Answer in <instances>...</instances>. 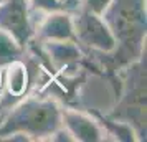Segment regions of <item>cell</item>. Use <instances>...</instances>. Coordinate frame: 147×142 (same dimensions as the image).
Instances as JSON below:
<instances>
[{"label":"cell","instance_id":"6da1fadb","mask_svg":"<svg viewBox=\"0 0 147 142\" xmlns=\"http://www.w3.org/2000/svg\"><path fill=\"white\" fill-rule=\"evenodd\" d=\"M61 127V106L53 99L28 98L17 104L0 124V141L8 134H23L30 141H48Z\"/></svg>","mask_w":147,"mask_h":142},{"label":"cell","instance_id":"7a4b0ae2","mask_svg":"<svg viewBox=\"0 0 147 142\" xmlns=\"http://www.w3.org/2000/svg\"><path fill=\"white\" fill-rule=\"evenodd\" d=\"M74 40L102 53H113L117 48V40L104 17L94 15L83 10L80 15L73 17Z\"/></svg>","mask_w":147,"mask_h":142},{"label":"cell","instance_id":"3957f363","mask_svg":"<svg viewBox=\"0 0 147 142\" xmlns=\"http://www.w3.org/2000/svg\"><path fill=\"white\" fill-rule=\"evenodd\" d=\"M30 13L27 0H0V30L12 35L22 46L33 36Z\"/></svg>","mask_w":147,"mask_h":142},{"label":"cell","instance_id":"277c9868","mask_svg":"<svg viewBox=\"0 0 147 142\" xmlns=\"http://www.w3.org/2000/svg\"><path fill=\"white\" fill-rule=\"evenodd\" d=\"M61 126L73 135L74 142H101L107 135L102 124L93 116L71 108H61Z\"/></svg>","mask_w":147,"mask_h":142},{"label":"cell","instance_id":"5b68a950","mask_svg":"<svg viewBox=\"0 0 147 142\" xmlns=\"http://www.w3.org/2000/svg\"><path fill=\"white\" fill-rule=\"evenodd\" d=\"M33 35L43 41H58V40H74V25L73 15L63 10L45 13L40 23L33 28Z\"/></svg>","mask_w":147,"mask_h":142},{"label":"cell","instance_id":"8992f818","mask_svg":"<svg viewBox=\"0 0 147 142\" xmlns=\"http://www.w3.org/2000/svg\"><path fill=\"white\" fill-rule=\"evenodd\" d=\"M43 50L58 71L71 69L78 65L81 51L76 40H58V41H43Z\"/></svg>","mask_w":147,"mask_h":142},{"label":"cell","instance_id":"52a82bcc","mask_svg":"<svg viewBox=\"0 0 147 142\" xmlns=\"http://www.w3.org/2000/svg\"><path fill=\"white\" fill-rule=\"evenodd\" d=\"M30 84L27 65L20 60H13L3 66V88L10 96L20 98L27 93Z\"/></svg>","mask_w":147,"mask_h":142},{"label":"cell","instance_id":"ba28073f","mask_svg":"<svg viewBox=\"0 0 147 142\" xmlns=\"http://www.w3.org/2000/svg\"><path fill=\"white\" fill-rule=\"evenodd\" d=\"M23 53V46L12 35L0 30V66H5L10 61L18 60Z\"/></svg>","mask_w":147,"mask_h":142},{"label":"cell","instance_id":"9c48e42d","mask_svg":"<svg viewBox=\"0 0 147 142\" xmlns=\"http://www.w3.org/2000/svg\"><path fill=\"white\" fill-rule=\"evenodd\" d=\"M28 7L32 12H43V13H50V12H56V10H63V3L61 0H27Z\"/></svg>","mask_w":147,"mask_h":142},{"label":"cell","instance_id":"30bf717a","mask_svg":"<svg viewBox=\"0 0 147 142\" xmlns=\"http://www.w3.org/2000/svg\"><path fill=\"white\" fill-rule=\"evenodd\" d=\"M111 3L113 0H83V10L102 17L107 8L111 7Z\"/></svg>","mask_w":147,"mask_h":142},{"label":"cell","instance_id":"8fae6325","mask_svg":"<svg viewBox=\"0 0 147 142\" xmlns=\"http://www.w3.org/2000/svg\"><path fill=\"white\" fill-rule=\"evenodd\" d=\"M3 91V66H0V94Z\"/></svg>","mask_w":147,"mask_h":142}]
</instances>
